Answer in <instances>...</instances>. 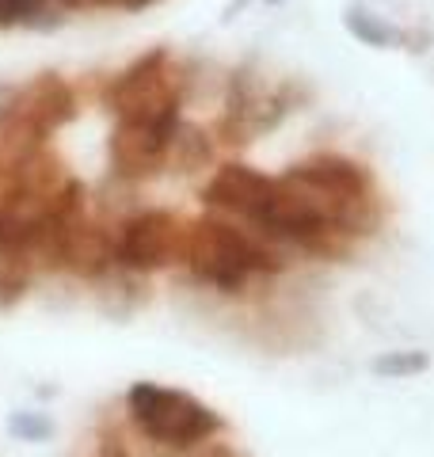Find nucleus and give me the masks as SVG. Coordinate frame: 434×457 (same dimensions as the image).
<instances>
[{"instance_id":"nucleus-1","label":"nucleus","mask_w":434,"mask_h":457,"mask_svg":"<svg viewBox=\"0 0 434 457\" xmlns=\"http://www.w3.org/2000/svg\"><path fill=\"white\" fill-rule=\"evenodd\" d=\"M179 263L198 286L221 297H244L255 278H279L289 267L282 248H274L244 221L213 210L183 228Z\"/></svg>"},{"instance_id":"nucleus-2","label":"nucleus","mask_w":434,"mask_h":457,"mask_svg":"<svg viewBox=\"0 0 434 457\" xmlns=\"http://www.w3.org/2000/svg\"><path fill=\"white\" fill-rule=\"evenodd\" d=\"M282 179L301 183V187H309L313 195H321L331 213V225H336L351 245L378 237V228L385 225V203H381L378 179H373L370 164L355 161V156L313 153L305 161L289 164L282 171Z\"/></svg>"},{"instance_id":"nucleus-3","label":"nucleus","mask_w":434,"mask_h":457,"mask_svg":"<svg viewBox=\"0 0 434 457\" xmlns=\"http://www.w3.org/2000/svg\"><path fill=\"white\" fill-rule=\"evenodd\" d=\"M122 408H126V423L149 446H161L171 453H191L202 442L221 438L229 431L225 416L210 408L206 400L161 381H134L122 393Z\"/></svg>"},{"instance_id":"nucleus-4","label":"nucleus","mask_w":434,"mask_h":457,"mask_svg":"<svg viewBox=\"0 0 434 457\" xmlns=\"http://www.w3.org/2000/svg\"><path fill=\"white\" fill-rule=\"evenodd\" d=\"M183 104L187 99H176V104H164L156 111L114 119V130L107 137V161L114 176L126 183L161 176L168 168L171 141H176V130L183 122Z\"/></svg>"},{"instance_id":"nucleus-5","label":"nucleus","mask_w":434,"mask_h":457,"mask_svg":"<svg viewBox=\"0 0 434 457\" xmlns=\"http://www.w3.org/2000/svg\"><path fill=\"white\" fill-rule=\"evenodd\" d=\"M187 88H191L187 65L168 46H153L104 84V107L111 111V119H129V114H145L187 99Z\"/></svg>"},{"instance_id":"nucleus-6","label":"nucleus","mask_w":434,"mask_h":457,"mask_svg":"<svg viewBox=\"0 0 434 457\" xmlns=\"http://www.w3.org/2000/svg\"><path fill=\"white\" fill-rule=\"evenodd\" d=\"M183 228L179 218L164 206L134 210L114 225V263L129 275H156L179 263L183 252Z\"/></svg>"},{"instance_id":"nucleus-7","label":"nucleus","mask_w":434,"mask_h":457,"mask_svg":"<svg viewBox=\"0 0 434 457\" xmlns=\"http://www.w3.org/2000/svg\"><path fill=\"white\" fill-rule=\"evenodd\" d=\"M271 187H274V176H267V171H259L244 161H225L202 183V206L213 213H225V218L248 221L252 213L263 206Z\"/></svg>"},{"instance_id":"nucleus-8","label":"nucleus","mask_w":434,"mask_h":457,"mask_svg":"<svg viewBox=\"0 0 434 457\" xmlns=\"http://www.w3.org/2000/svg\"><path fill=\"white\" fill-rule=\"evenodd\" d=\"M8 107H16L27 122L38 126L46 137H54L80 114V96L62 73H38L12 92Z\"/></svg>"},{"instance_id":"nucleus-9","label":"nucleus","mask_w":434,"mask_h":457,"mask_svg":"<svg viewBox=\"0 0 434 457\" xmlns=\"http://www.w3.org/2000/svg\"><path fill=\"white\" fill-rule=\"evenodd\" d=\"M339 20H343V31L366 50H408V42H412V27L381 16L370 4H362V0L343 4Z\"/></svg>"},{"instance_id":"nucleus-10","label":"nucleus","mask_w":434,"mask_h":457,"mask_svg":"<svg viewBox=\"0 0 434 457\" xmlns=\"http://www.w3.org/2000/svg\"><path fill=\"white\" fill-rule=\"evenodd\" d=\"M217 156V134H210L206 126L198 122H179L176 141H171V153H168V168L179 171V176H195V171L210 168Z\"/></svg>"},{"instance_id":"nucleus-11","label":"nucleus","mask_w":434,"mask_h":457,"mask_svg":"<svg viewBox=\"0 0 434 457\" xmlns=\"http://www.w3.org/2000/svg\"><path fill=\"white\" fill-rule=\"evenodd\" d=\"M65 12L54 0H0V31H57Z\"/></svg>"},{"instance_id":"nucleus-12","label":"nucleus","mask_w":434,"mask_h":457,"mask_svg":"<svg viewBox=\"0 0 434 457\" xmlns=\"http://www.w3.org/2000/svg\"><path fill=\"white\" fill-rule=\"evenodd\" d=\"M427 370H430V354L427 351H412V347L385 351V354H378V359L370 362V374L378 381H408V378L427 374Z\"/></svg>"},{"instance_id":"nucleus-13","label":"nucleus","mask_w":434,"mask_h":457,"mask_svg":"<svg viewBox=\"0 0 434 457\" xmlns=\"http://www.w3.org/2000/svg\"><path fill=\"white\" fill-rule=\"evenodd\" d=\"M35 263L31 260H0V312H12L35 282Z\"/></svg>"},{"instance_id":"nucleus-14","label":"nucleus","mask_w":434,"mask_h":457,"mask_svg":"<svg viewBox=\"0 0 434 457\" xmlns=\"http://www.w3.org/2000/svg\"><path fill=\"white\" fill-rule=\"evenodd\" d=\"M54 420L46 411H12L8 416V435L16 442H46L54 438Z\"/></svg>"},{"instance_id":"nucleus-15","label":"nucleus","mask_w":434,"mask_h":457,"mask_svg":"<svg viewBox=\"0 0 434 457\" xmlns=\"http://www.w3.org/2000/svg\"><path fill=\"white\" fill-rule=\"evenodd\" d=\"M65 16H77V12H145L161 0H54Z\"/></svg>"},{"instance_id":"nucleus-16","label":"nucleus","mask_w":434,"mask_h":457,"mask_svg":"<svg viewBox=\"0 0 434 457\" xmlns=\"http://www.w3.org/2000/svg\"><path fill=\"white\" fill-rule=\"evenodd\" d=\"M187 457H248V453L237 450V446H229V442L210 438V442H202V446H198V450H191Z\"/></svg>"},{"instance_id":"nucleus-17","label":"nucleus","mask_w":434,"mask_h":457,"mask_svg":"<svg viewBox=\"0 0 434 457\" xmlns=\"http://www.w3.org/2000/svg\"><path fill=\"white\" fill-rule=\"evenodd\" d=\"M259 4H267V8H279V4H286V0H259Z\"/></svg>"}]
</instances>
